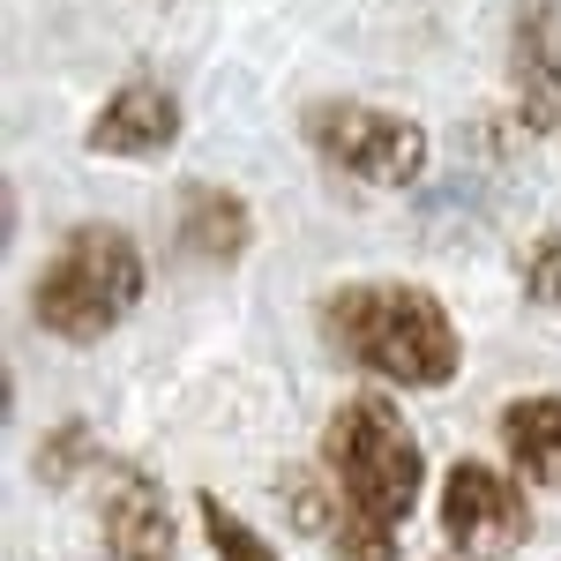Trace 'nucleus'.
Returning a JSON list of instances; mask_svg holds the SVG:
<instances>
[{"label":"nucleus","mask_w":561,"mask_h":561,"mask_svg":"<svg viewBox=\"0 0 561 561\" xmlns=\"http://www.w3.org/2000/svg\"><path fill=\"white\" fill-rule=\"evenodd\" d=\"M517 285L531 307H547V314H561V232L547 225V232H531L517 255Z\"/></svg>","instance_id":"14"},{"label":"nucleus","mask_w":561,"mask_h":561,"mask_svg":"<svg viewBox=\"0 0 561 561\" xmlns=\"http://www.w3.org/2000/svg\"><path fill=\"white\" fill-rule=\"evenodd\" d=\"M502 457H510V472L524 486H547L561 494V389H531V397H510L502 404Z\"/></svg>","instance_id":"10"},{"label":"nucleus","mask_w":561,"mask_h":561,"mask_svg":"<svg viewBox=\"0 0 561 561\" xmlns=\"http://www.w3.org/2000/svg\"><path fill=\"white\" fill-rule=\"evenodd\" d=\"M314 330L322 345L337 352L345 367L375 375L389 389H449L465 375V330L457 314L442 307V293L427 285H404V277H352V285H330L322 307H314Z\"/></svg>","instance_id":"2"},{"label":"nucleus","mask_w":561,"mask_h":561,"mask_svg":"<svg viewBox=\"0 0 561 561\" xmlns=\"http://www.w3.org/2000/svg\"><path fill=\"white\" fill-rule=\"evenodd\" d=\"M180 128H187L180 98L158 83V76H135V83H121L98 113H90L83 150L90 158H128V165H142V158H165V150L180 142Z\"/></svg>","instance_id":"7"},{"label":"nucleus","mask_w":561,"mask_h":561,"mask_svg":"<svg viewBox=\"0 0 561 561\" xmlns=\"http://www.w3.org/2000/svg\"><path fill=\"white\" fill-rule=\"evenodd\" d=\"M434 524H442L449 561H502L531 547V494L517 472H502L486 457H457L434 494Z\"/></svg>","instance_id":"5"},{"label":"nucleus","mask_w":561,"mask_h":561,"mask_svg":"<svg viewBox=\"0 0 561 561\" xmlns=\"http://www.w3.org/2000/svg\"><path fill=\"white\" fill-rule=\"evenodd\" d=\"M173 248L187 262H203V270L248 262V248H255V210H248V195H232V187H217V180H187V187H180V210H173Z\"/></svg>","instance_id":"9"},{"label":"nucleus","mask_w":561,"mask_h":561,"mask_svg":"<svg viewBox=\"0 0 561 561\" xmlns=\"http://www.w3.org/2000/svg\"><path fill=\"white\" fill-rule=\"evenodd\" d=\"M510 90L531 135H561V15L547 0H524L510 31Z\"/></svg>","instance_id":"8"},{"label":"nucleus","mask_w":561,"mask_h":561,"mask_svg":"<svg viewBox=\"0 0 561 561\" xmlns=\"http://www.w3.org/2000/svg\"><path fill=\"white\" fill-rule=\"evenodd\" d=\"M314 457L345 494V517L330 531L337 561H397V531L420 517V494H427V449L404 420V404L382 389H352L330 412Z\"/></svg>","instance_id":"1"},{"label":"nucleus","mask_w":561,"mask_h":561,"mask_svg":"<svg viewBox=\"0 0 561 561\" xmlns=\"http://www.w3.org/2000/svg\"><path fill=\"white\" fill-rule=\"evenodd\" d=\"M150 293V262H142V240L121 232V225H68L60 248L38 262L31 277V322L60 345H98L128 322Z\"/></svg>","instance_id":"3"},{"label":"nucleus","mask_w":561,"mask_h":561,"mask_svg":"<svg viewBox=\"0 0 561 561\" xmlns=\"http://www.w3.org/2000/svg\"><path fill=\"white\" fill-rule=\"evenodd\" d=\"M98 539L113 561H180V524H173V494L158 486V472H142L135 457L98 465Z\"/></svg>","instance_id":"6"},{"label":"nucleus","mask_w":561,"mask_h":561,"mask_svg":"<svg viewBox=\"0 0 561 561\" xmlns=\"http://www.w3.org/2000/svg\"><path fill=\"white\" fill-rule=\"evenodd\" d=\"M300 142L359 187H420L427 180V128L412 113L367 105V98H307Z\"/></svg>","instance_id":"4"},{"label":"nucleus","mask_w":561,"mask_h":561,"mask_svg":"<svg viewBox=\"0 0 561 561\" xmlns=\"http://www.w3.org/2000/svg\"><path fill=\"white\" fill-rule=\"evenodd\" d=\"M195 517H203L210 561H285V554H277V547H270V539H262L248 517H232V510H225V494H210V486L195 494Z\"/></svg>","instance_id":"12"},{"label":"nucleus","mask_w":561,"mask_h":561,"mask_svg":"<svg viewBox=\"0 0 561 561\" xmlns=\"http://www.w3.org/2000/svg\"><path fill=\"white\" fill-rule=\"evenodd\" d=\"M105 465V449H98V434L83 427V420H60V427L38 434V465L31 472L45 479V486H68V479H83Z\"/></svg>","instance_id":"13"},{"label":"nucleus","mask_w":561,"mask_h":561,"mask_svg":"<svg viewBox=\"0 0 561 561\" xmlns=\"http://www.w3.org/2000/svg\"><path fill=\"white\" fill-rule=\"evenodd\" d=\"M277 502H285L293 531H307V539H330L337 517H345V494H337V479H330L322 457H314V465H293V472L277 479Z\"/></svg>","instance_id":"11"}]
</instances>
